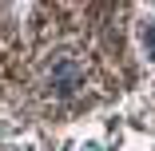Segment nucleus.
<instances>
[{"instance_id":"nucleus-1","label":"nucleus","mask_w":155,"mask_h":151,"mask_svg":"<svg viewBox=\"0 0 155 151\" xmlns=\"http://www.w3.org/2000/svg\"><path fill=\"white\" fill-rule=\"evenodd\" d=\"M76 64H72V60H60V64L48 72V87H52V92H60V96H64V92H72V84H76Z\"/></svg>"}]
</instances>
